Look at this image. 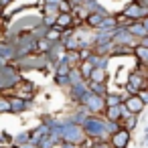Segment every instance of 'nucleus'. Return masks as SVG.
I'll return each mask as SVG.
<instances>
[{"instance_id": "1", "label": "nucleus", "mask_w": 148, "mask_h": 148, "mask_svg": "<svg viewBox=\"0 0 148 148\" xmlns=\"http://www.w3.org/2000/svg\"><path fill=\"white\" fill-rule=\"evenodd\" d=\"M8 101H10V114H23L29 108V99H21V97L10 95Z\"/></svg>"}, {"instance_id": "2", "label": "nucleus", "mask_w": 148, "mask_h": 148, "mask_svg": "<svg viewBox=\"0 0 148 148\" xmlns=\"http://www.w3.org/2000/svg\"><path fill=\"white\" fill-rule=\"evenodd\" d=\"M2 114H10V101H8L6 95L0 93V116Z\"/></svg>"}, {"instance_id": "3", "label": "nucleus", "mask_w": 148, "mask_h": 148, "mask_svg": "<svg viewBox=\"0 0 148 148\" xmlns=\"http://www.w3.org/2000/svg\"><path fill=\"white\" fill-rule=\"evenodd\" d=\"M0 21H4V8L0 6Z\"/></svg>"}]
</instances>
